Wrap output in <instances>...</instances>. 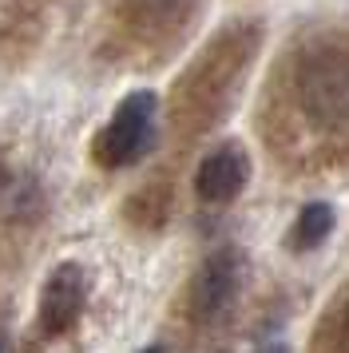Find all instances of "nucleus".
Listing matches in <instances>:
<instances>
[{"label":"nucleus","instance_id":"f257e3e1","mask_svg":"<svg viewBox=\"0 0 349 353\" xmlns=\"http://www.w3.org/2000/svg\"><path fill=\"white\" fill-rule=\"evenodd\" d=\"M298 99L306 115L330 131H349V60L333 52H317L301 60Z\"/></svg>","mask_w":349,"mask_h":353},{"label":"nucleus","instance_id":"f03ea898","mask_svg":"<svg viewBox=\"0 0 349 353\" xmlns=\"http://www.w3.org/2000/svg\"><path fill=\"white\" fill-rule=\"evenodd\" d=\"M155 92H131L115 108L111 123L95 139V159L103 167H131L155 139Z\"/></svg>","mask_w":349,"mask_h":353},{"label":"nucleus","instance_id":"7ed1b4c3","mask_svg":"<svg viewBox=\"0 0 349 353\" xmlns=\"http://www.w3.org/2000/svg\"><path fill=\"white\" fill-rule=\"evenodd\" d=\"M238 278H242V262H238L235 250H219L215 258H206L199 278H195V290H190V310L199 321H215L235 302L238 294Z\"/></svg>","mask_w":349,"mask_h":353},{"label":"nucleus","instance_id":"20e7f679","mask_svg":"<svg viewBox=\"0 0 349 353\" xmlns=\"http://www.w3.org/2000/svg\"><path fill=\"white\" fill-rule=\"evenodd\" d=\"M83 298H88L83 270H79V266H72V262L56 266V270L48 274L44 294H40V330H44L48 337L63 334V330L79 318Z\"/></svg>","mask_w":349,"mask_h":353},{"label":"nucleus","instance_id":"39448f33","mask_svg":"<svg viewBox=\"0 0 349 353\" xmlns=\"http://www.w3.org/2000/svg\"><path fill=\"white\" fill-rule=\"evenodd\" d=\"M246 175H250L246 155H242L238 147H219V151H210V155L199 163V171H195V191H199V199H206V203H230V199L246 187Z\"/></svg>","mask_w":349,"mask_h":353},{"label":"nucleus","instance_id":"423d86ee","mask_svg":"<svg viewBox=\"0 0 349 353\" xmlns=\"http://www.w3.org/2000/svg\"><path fill=\"white\" fill-rule=\"evenodd\" d=\"M330 230H333V207L330 203H310V207H301L298 223H294V246L314 250L330 239Z\"/></svg>","mask_w":349,"mask_h":353},{"label":"nucleus","instance_id":"0eeeda50","mask_svg":"<svg viewBox=\"0 0 349 353\" xmlns=\"http://www.w3.org/2000/svg\"><path fill=\"white\" fill-rule=\"evenodd\" d=\"M258 353H290V350H286L282 341H270V345H262V350H258Z\"/></svg>","mask_w":349,"mask_h":353},{"label":"nucleus","instance_id":"6e6552de","mask_svg":"<svg viewBox=\"0 0 349 353\" xmlns=\"http://www.w3.org/2000/svg\"><path fill=\"white\" fill-rule=\"evenodd\" d=\"M341 350L349 353V314H346V321H341Z\"/></svg>","mask_w":349,"mask_h":353},{"label":"nucleus","instance_id":"1a4fd4ad","mask_svg":"<svg viewBox=\"0 0 349 353\" xmlns=\"http://www.w3.org/2000/svg\"><path fill=\"white\" fill-rule=\"evenodd\" d=\"M0 353H12V345H8V334L0 330Z\"/></svg>","mask_w":349,"mask_h":353},{"label":"nucleus","instance_id":"9d476101","mask_svg":"<svg viewBox=\"0 0 349 353\" xmlns=\"http://www.w3.org/2000/svg\"><path fill=\"white\" fill-rule=\"evenodd\" d=\"M143 353H167V350H163V345H151V350H143Z\"/></svg>","mask_w":349,"mask_h":353}]
</instances>
